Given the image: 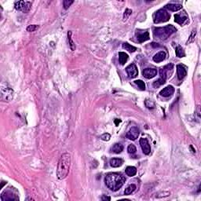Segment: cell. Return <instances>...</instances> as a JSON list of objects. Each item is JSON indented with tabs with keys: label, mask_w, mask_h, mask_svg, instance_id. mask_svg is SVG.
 Masks as SVG:
<instances>
[{
	"label": "cell",
	"mask_w": 201,
	"mask_h": 201,
	"mask_svg": "<svg viewBox=\"0 0 201 201\" xmlns=\"http://www.w3.org/2000/svg\"><path fill=\"white\" fill-rule=\"evenodd\" d=\"M101 200H111V198H110L109 196H102V198H101Z\"/></svg>",
	"instance_id": "836d02e7"
},
{
	"label": "cell",
	"mask_w": 201,
	"mask_h": 201,
	"mask_svg": "<svg viewBox=\"0 0 201 201\" xmlns=\"http://www.w3.org/2000/svg\"><path fill=\"white\" fill-rule=\"evenodd\" d=\"M156 74H157V70L155 69H150V68L144 69L143 72H142V75L144 77L149 79L155 77Z\"/></svg>",
	"instance_id": "8fae6325"
},
{
	"label": "cell",
	"mask_w": 201,
	"mask_h": 201,
	"mask_svg": "<svg viewBox=\"0 0 201 201\" xmlns=\"http://www.w3.org/2000/svg\"><path fill=\"white\" fill-rule=\"evenodd\" d=\"M134 83L141 90H145V84L142 80H135Z\"/></svg>",
	"instance_id": "4316f807"
},
{
	"label": "cell",
	"mask_w": 201,
	"mask_h": 201,
	"mask_svg": "<svg viewBox=\"0 0 201 201\" xmlns=\"http://www.w3.org/2000/svg\"><path fill=\"white\" fill-rule=\"evenodd\" d=\"M100 138H101V140H103V141H109L110 138H111V135L109 134V133H105V134H103L100 136Z\"/></svg>",
	"instance_id": "4dcf8cb0"
},
{
	"label": "cell",
	"mask_w": 201,
	"mask_h": 201,
	"mask_svg": "<svg viewBox=\"0 0 201 201\" xmlns=\"http://www.w3.org/2000/svg\"><path fill=\"white\" fill-rule=\"evenodd\" d=\"M165 8L169 10L170 11H178L182 8V5L181 4H175V3H170L165 6Z\"/></svg>",
	"instance_id": "2e32d148"
},
{
	"label": "cell",
	"mask_w": 201,
	"mask_h": 201,
	"mask_svg": "<svg viewBox=\"0 0 201 201\" xmlns=\"http://www.w3.org/2000/svg\"><path fill=\"white\" fill-rule=\"evenodd\" d=\"M19 198L17 195H14L10 191H5L1 195V200L2 201H12V200H18Z\"/></svg>",
	"instance_id": "52a82bcc"
},
{
	"label": "cell",
	"mask_w": 201,
	"mask_h": 201,
	"mask_svg": "<svg viewBox=\"0 0 201 201\" xmlns=\"http://www.w3.org/2000/svg\"><path fill=\"white\" fill-rule=\"evenodd\" d=\"M123 150H124V146H123V145H121L120 143L114 144L112 146V148H111V152L116 153V154L120 153Z\"/></svg>",
	"instance_id": "d6986e66"
},
{
	"label": "cell",
	"mask_w": 201,
	"mask_h": 201,
	"mask_svg": "<svg viewBox=\"0 0 201 201\" xmlns=\"http://www.w3.org/2000/svg\"><path fill=\"white\" fill-rule=\"evenodd\" d=\"M120 123H121V120H118V119H115V126H118V124H120Z\"/></svg>",
	"instance_id": "e575fe53"
},
{
	"label": "cell",
	"mask_w": 201,
	"mask_h": 201,
	"mask_svg": "<svg viewBox=\"0 0 201 201\" xmlns=\"http://www.w3.org/2000/svg\"><path fill=\"white\" fill-rule=\"evenodd\" d=\"M166 57H167V54H166V52L164 51H160L158 52L157 54H156L153 57V60L156 62V63H160V62H162L164 61L165 59H166Z\"/></svg>",
	"instance_id": "5bb4252c"
},
{
	"label": "cell",
	"mask_w": 201,
	"mask_h": 201,
	"mask_svg": "<svg viewBox=\"0 0 201 201\" xmlns=\"http://www.w3.org/2000/svg\"><path fill=\"white\" fill-rule=\"evenodd\" d=\"M188 19V17L185 15H181V14H175V21L176 23L179 24H183Z\"/></svg>",
	"instance_id": "e0dca14e"
},
{
	"label": "cell",
	"mask_w": 201,
	"mask_h": 201,
	"mask_svg": "<svg viewBox=\"0 0 201 201\" xmlns=\"http://www.w3.org/2000/svg\"><path fill=\"white\" fill-rule=\"evenodd\" d=\"M177 29L175 27H174L171 24L165 26V27H161V28H156L153 31L154 36L158 38L161 40H166L167 38H169L171 35L176 32Z\"/></svg>",
	"instance_id": "3957f363"
},
{
	"label": "cell",
	"mask_w": 201,
	"mask_h": 201,
	"mask_svg": "<svg viewBox=\"0 0 201 201\" xmlns=\"http://www.w3.org/2000/svg\"><path fill=\"white\" fill-rule=\"evenodd\" d=\"M124 164V160L120 158H113L110 160V165L112 167H119Z\"/></svg>",
	"instance_id": "ac0fdd59"
},
{
	"label": "cell",
	"mask_w": 201,
	"mask_h": 201,
	"mask_svg": "<svg viewBox=\"0 0 201 201\" xmlns=\"http://www.w3.org/2000/svg\"><path fill=\"white\" fill-rule=\"evenodd\" d=\"M38 28H39V27H38V25H36V24H31V25L28 26V28H27V31L29 32H35V30H37Z\"/></svg>",
	"instance_id": "f546056e"
},
{
	"label": "cell",
	"mask_w": 201,
	"mask_h": 201,
	"mask_svg": "<svg viewBox=\"0 0 201 201\" xmlns=\"http://www.w3.org/2000/svg\"><path fill=\"white\" fill-rule=\"evenodd\" d=\"M15 8L23 13H28L32 8V2L29 1H18L15 3Z\"/></svg>",
	"instance_id": "5b68a950"
},
{
	"label": "cell",
	"mask_w": 201,
	"mask_h": 201,
	"mask_svg": "<svg viewBox=\"0 0 201 201\" xmlns=\"http://www.w3.org/2000/svg\"><path fill=\"white\" fill-rule=\"evenodd\" d=\"M140 145H141V149L145 155H149L151 152V146H150L149 141L146 138H141L140 139Z\"/></svg>",
	"instance_id": "30bf717a"
},
{
	"label": "cell",
	"mask_w": 201,
	"mask_h": 201,
	"mask_svg": "<svg viewBox=\"0 0 201 201\" xmlns=\"http://www.w3.org/2000/svg\"><path fill=\"white\" fill-rule=\"evenodd\" d=\"M71 161H72L71 155L68 152H65L60 156L57 168V176L58 179L63 180L68 176L71 166Z\"/></svg>",
	"instance_id": "6da1fadb"
},
{
	"label": "cell",
	"mask_w": 201,
	"mask_h": 201,
	"mask_svg": "<svg viewBox=\"0 0 201 201\" xmlns=\"http://www.w3.org/2000/svg\"><path fill=\"white\" fill-rule=\"evenodd\" d=\"M127 151H128V152H129L130 154H134L135 152H136V151H137V149H136V147H135L134 145H130L129 146H128V148H127Z\"/></svg>",
	"instance_id": "83f0119b"
},
{
	"label": "cell",
	"mask_w": 201,
	"mask_h": 201,
	"mask_svg": "<svg viewBox=\"0 0 201 201\" xmlns=\"http://www.w3.org/2000/svg\"><path fill=\"white\" fill-rule=\"evenodd\" d=\"M13 97H14V91L11 88L6 87V89H4V87H2V98L4 100L10 101Z\"/></svg>",
	"instance_id": "9c48e42d"
},
{
	"label": "cell",
	"mask_w": 201,
	"mask_h": 201,
	"mask_svg": "<svg viewBox=\"0 0 201 201\" xmlns=\"http://www.w3.org/2000/svg\"><path fill=\"white\" fill-rule=\"evenodd\" d=\"M126 175L129 177H133L137 174V169L134 167H127L126 168Z\"/></svg>",
	"instance_id": "44dd1931"
},
{
	"label": "cell",
	"mask_w": 201,
	"mask_h": 201,
	"mask_svg": "<svg viewBox=\"0 0 201 201\" xmlns=\"http://www.w3.org/2000/svg\"><path fill=\"white\" fill-rule=\"evenodd\" d=\"M174 92H175V88H174V86H170L169 85V86H166L165 88H164V89L162 90L160 92V94L161 96L164 97V98H168L170 96H171V95L174 94Z\"/></svg>",
	"instance_id": "4fadbf2b"
},
{
	"label": "cell",
	"mask_w": 201,
	"mask_h": 201,
	"mask_svg": "<svg viewBox=\"0 0 201 201\" xmlns=\"http://www.w3.org/2000/svg\"><path fill=\"white\" fill-rule=\"evenodd\" d=\"M126 181V178L118 173H109L105 178V182L107 187L110 189L115 192L123 186Z\"/></svg>",
	"instance_id": "7a4b0ae2"
},
{
	"label": "cell",
	"mask_w": 201,
	"mask_h": 201,
	"mask_svg": "<svg viewBox=\"0 0 201 201\" xmlns=\"http://www.w3.org/2000/svg\"><path fill=\"white\" fill-rule=\"evenodd\" d=\"M196 34V31H193V32H192V34H191V35H190L189 37V39L187 41V44H189V43H193V41H194V39H195Z\"/></svg>",
	"instance_id": "1f68e13d"
},
{
	"label": "cell",
	"mask_w": 201,
	"mask_h": 201,
	"mask_svg": "<svg viewBox=\"0 0 201 201\" xmlns=\"http://www.w3.org/2000/svg\"><path fill=\"white\" fill-rule=\"evenodd\" d=\"M127 60H128V55L126 54V53H124V52L119 53V61L122 65H125Z\"/></svg>",
	"instance_id": "ffe728a7"
},
{
	"label": "cell",
	"mask_w": 201,
	"mask_h": 201,
	"mask_svg": "<svg viewBox=\"0 0 201 201\" xmlns=\"http://www.w3.org/2000/svg\"><path fill=\"white\" fill-rule=\"evenodd\" d=\"M137 39L139 43H144L149 39V32H139L138 34H137Z\"/></svg>",
	"instance_id": "9a60e30c"
},
{
	"label": "cell",
	"mask_w": 201,
	"mask_h": 201,
	"mask_svg": "<svg viewBox=\"0 0 201 201\" xmlns=\"http://www.w3.org/2000/svg\"><path fill=\"white\" fill-rule=\"evenodd\" d=\"M139 134H140V131H139V129L136 126H133L131 127L128 132L126 133V137L130 140H132V141H134L137 138H138V136H139Z\"/></svg>",
	"instance_id": "8992f818"
},
{
	"label": "cell",
	"mask_w": 201,
	"mask_h": 201,
	"mask_svg": "<svg viewBox=\"0 0 201 201\" xmlns=\"http://www.w3.org/2000/svg\"><path fill=\"white\" fill-rule=\"evenodd\" d=\"M170 14L165 9L159 10L153 15V21L155 24L167 22L170 20Z\"/></svg>",
	"instance_id": "277c9868"
},
{
	"label": "cell",
	"mask_w": 201,
	"mask_h": 201,
	"mask_svg": "<svg viewBox=\"0 0 201 201\" xmlns=\"http://www.w3.org/2000/svg\"><path fill=\"white\" fill-rule=\"evenodd\" d=\"M136 188H137V187H136V185H135L134 184L130 185L129 186L127 187L126 189H125V191H124V194H125V195H130V194H131V193L134 192Z\"/></svg>",
	"instance_id": "d4e9b609"
},
{
	"label": "cell",
	"mask_w": 201,
	"mask_h": 201,
	"mask_svg": "<svg viewBox=\"0 0 201 201\" xmlns=\"http://www.w3.org/2000/svg\"><path fill=\"white\" fill-rule=\"evenodd\" d=\"M177 74H178V78L180 80L183 79L187 75L186 68L182 65H177Z\"/></svg>",
	"instance_id": "7c38bea8"
},
{
	"label": "cell",
	"mask_w": 201,
	"mask_h": 201,
	"mask_svg": "<svg viewBox=\"0 0 201 201\" xmlns=\"http://www.w3.org/2000/svg\"><path fill=\"white\" fill-rule=\"evenodd\" d=\"M165 83H166V79H164L163 78L160 77L159 79L156 80L155 82L153 83V86H154V87H158V86L163 85V84H164Z\"/></svg>",
	"instance_id": "484cf974"
},
{
	"label": "cell",
	"mask_w": 201,
	"mask_h": 201,
	"mask_svg": "<svg viewBox=\"0 0 201 201\" xmlns=\"http://www.w3.org/2000/svg\"><path fill=\"white\" fill-rule=\"evenodd\" d=\"M126 72L130 78H135L138 75V70L134 64H131L126 68Z\"/></svg>",
	"instance_id": "ba28073f"
},
{
	"label": "cell",
	"mask_w": 201,
	"mask_h": 201,
	"mask_svg": "<svg viewBox=\"0 0 201 201\" xmlns=\"http://www.w3.org/2000/svg\"><path fill=\"white\" fill-rule=\"evenodd\" d=\"M132 14V10H130V9H126V10H125V13H124V19H126L127 17H129L130 15Z\"/></svg>",
	"instance_id": "d6a6232c"
},
{
	"label": "cell",
	"mask_w": 201,
	"mask_h": 201,
	"mask_svg": "<svg viewBox=\"0 0 201 201\" xmlns=\"http://www.w3.org/2000/svg\"><path fill=\"white\" fill-rule=\"evenodd\" d=\"M74 3V1H72V0H65L63 2V6H64V8L65 9V10H67V9H69V7L71 5H72V3Z\"/></svg>",
	"instance_id": "f1b7e54d"
},
{
	"label": "cell",
	"mask_w": 201,
	"mask_h": 201,
	"mask_svg": "<svg viewBox=\"0 0 201 201\" xmlns=\"http://www.w3.org/2000/svg\"><path fill=\"white\" fill-rule=\"evenodd\" d=\"M175 54L178 58H184L185 56L184 50L181 46H177V47L175 48Z\"/></svg>",
	"instance_id": "603a6c76"
},
{
	"label": "cell",
	"mask_w": 201,
	"mask_h": 201,
	"mask_svg": "<svg viewBox=\"0 0 201 201\" xmlns=\"http://www.w3.org/2000/svg\"><path fill=\"white\" fill-rule=\"evenodd\" d=\"M72 32H71V31H69V32H68V39H69L70 48H71V50H72V51H74L75 50V44L72 39Z\"/></svg>",
	"instance_id": "cb8c5ba5"
},
{
	"label": "cell",
	"mask_w": 201,
	"mask_h": 201,
	"mask_svg": "<svg viewBox=\"0 0 201 201\" xmlns=\"http://www.w3.org/2000/svg\"><path fill=\"white\" fill-rule=\"evenodd\" d=\"M123 48H124V50H127L128 52H130V53H134V52H135L137 50V48H136L135 46L130 45V44H129L128 43H124V44H123Z\"/></svg>",
	"instance_id": "7402d4cb"
}]
</instances>
